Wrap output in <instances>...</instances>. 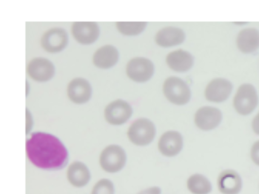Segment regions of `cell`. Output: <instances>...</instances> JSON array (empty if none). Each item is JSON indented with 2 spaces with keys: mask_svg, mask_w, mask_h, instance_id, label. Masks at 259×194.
I'll list each match as a JSON object with an SVG mask.
<instances>
[{
  "mask_svg": "<svg viewBox=\"0 0 259 194\" xmlns=\"http://www.w3.org/2000/svg\"><path fill=\"white\" fill-rule=\"evenodd\" d=\"M118 30L126 35H136L141 33L147 25V22H124L116 23Z\"/></svg>",
  "mask_w": 259,
  "mask_h": 194,
  "instance_id": "7402d4cb",
  "label": "cell"
},
{
  "mask_svg": "<svg viewBox=\"0 0 259 194\" xmlns=\"http://www.w3.org/2000/svg\"><path fill=\"white\" fill-rule=\"evenodd\" d=\"M41 45L50 53L59 52L68 42V35L66 30L61 28H53L47 31L41 38Z\"/></svg>",
  "mask_w": 259,
  "mask_h": 194,
  "instance_id": "7c38bea8",
  "label": "cell"
},
{
  "mask_svg": "<svg viewBox=\"0 0 259 194\" xmlns=\"http://www.w3.org/2000/svg\"><path fill=\"white\" fill-rule=\"evenodd\" d=\"M72 33L77 41L84 44H91L98 38L100 28L94 22H76L73 23Z\"/></svg>",
  "mask_w": 259,
  "mask_h": 194,
  "instance_id": "4fadbf2b",
  "label": "cell"
},
{
  "mask_svg": "<svg viewBox=\"0 0 259 194\" xmlns=\"http://www.w3.org/2000/svg\"><path fill=\"white\" fill-rule=\"evenodd\" d=\"M252 128L255 134L259 135V112L252 121Z\"/></svg>",
  "mask_w": 259,
  "mask_h": 194,
  "instance_id": "484cf974",
  "label": "cell"
},
{
  "mask_svg": "<svg viewBox=\"0 0 259 194\" xmlns=\"http://www.w3.org/2000/svg\"><path fill=\"white\" fill-rule=\"evenodd\" d=\"M26 149L31 164L44 171H59L68 164V149L59 137L53 134L45 132L30 134Z\"/></svg>",
  "mask_w": 259,
  "mask_h": 194,
  "instance_id": "6da1fadb",
  "label": "cell"
},
{
  "mask_svg": "<svg viewBox=\"0 0 259 194\" xmlns=\"http://www.w3.org/2000/svg\"><path fill=\"white\" fill-rule=\"evenodd\" d=\"M66 173L68 182L76 188L86 187L92 179L90 169L82 161L72 162L68 167Z\"/></svg>",
  "mask_w": 259,
  "mask_h": 194,
  "instance_id": "30bf717a",
  "label": "cell"
},
{
  "mask_svg": "<svg viewBox=\"0 0 259 194\" xmlns=\"http://www.w3.org/2000/svg\"><path fill=\"white\" fill-rule=\"evenodd\" d=\"M219 190L223 194H238L242 186L239 174L231 169H227L219 175L217 181Z\"/></svg>",
  "mask_w": 259,
  "mask_h": 194,
  "instance_id": "2e32d148",
  "label": "cell"
},
{
  "mask_svg": "<svg viewBox=\"0 0 259 194\" xmlns=\"http://www.w3.org/2000/svg\"><path fill=\"white\" fill-rule=\"evenodd\" d=\"M250 157L253 163L259 166V140L253 144L251 149Z\"/></svg>",
  "mask_w": 259,
  "mask_h": 194,
  "instance_id": "cb8c5ba5",
  "label": "cell"
},
{
  "mask_svg": "<svg viewBox=\"0 0 259 194\" xmlns=\"http://www.w3.org/2000/svg\"><path fill=\"white\" fill-rule=\"evenodd\" d=\"M258 98L254 86L244 84L239 86L233 100L235 110L242 116H247L257 106Z\"/></svg>",
  "mask_w": 259,
  "mask_h": 194,
  "instance_id": "277c9868",
  "label": "cell"
},
{
  "mask_svg": "<svg viewBox=\"0 0 259 194\" xmlns=\"http://www.w3.org/2000/svg\"><path fill=\"white\" fill-rule=\"evenodd\" d=\"M182 134L177 131H169L162 135L158 142V150L162 155L174 157L178 155L183 148Z\"/></svg>",
  "mask_w": 259,
  "mask_h": 194,
  "instance_id": "8fae6325",
  "label": "cell"
},
{
  "mask_svg": "<svg viewBox=\"0 0 259 194\" xmlns=\"http://www.w3.org/2000/svg\"><path fill=\"white\" fill-rule=\"evenodd\" d=\"M154 73V66L149 59L136 58L130 61L126 66L128 77L136 82H145L149 80Z\"/></svg>",
  "mask_w": 259,
  "mask_h": 194,
  "instance_id": "52a82bcc",
  "label": "cell"
},
{
  "mask_svg": "<svg viewBox=\"0 0 259 194\" xmlns=\"http://www.w3.org/2000/svg\"><path fill=\"white\" fill-rule=\"evenodd\" d=\"M27 72L29 75L39 82H46L55 74V67L49 60L43 58L32 59L28 64Z\"/></svg>",
  "mask_w": 259,
  "mask_h": 194,
  "instance_id": "9a60e30c",
  "label": "cell"
},
{
  "mask_svg": "<svg viewBox=\"0 0 259 194\" xmlns=\"http://www.w3.org/2000/svg\"><path fill=\"white\" fill-rule=\"evenodd\" d=\"M185 39L184 31L181 28L168 27L160 30L156 35V42L159 45L169 47L182 43Z\"/></svg>",
  "mask_w": 259,
  "mask_h": 194,
  "instance_id": "ac0fdd59",
  "label": "cell"
},
{
  "mask_svg": "<svg viewBox=\"0 0 259 194\" xmlns=\"http://www.w3.org/2000/svg\"><path fill=\"white\" fill-rule=\"evenodd\" d=\"M156 128L151 120L141 118L134 121L127 131L128 139L139 147H145L151 143L155 139Z\"/></svg>",
  "mask_w": 259,
  "mask_h": 194,
  "instance_id": "3957f363",
  "label": "cell"
},
{
  "mask_svg": "<svg viewBox=\"0 0 259 194\" xmlns=\"http://www.w3.org/2000/svg\"><path fill=\"white\" fill-rule=\"evenodd\" d=\"M114 184L108 179H102L93 186L91 194H115Z\"/></svg>",
  "mask_w": 259,
  "mask_h": 194,
  "instance_id": "603a6c76",
  "label": "cell"
},
{
  "mask_svg": "<svg viewBox=\"0 0 259 194\" xmlns=\"http://www.w3.org/2000/svg\"><path fill=\"white\" fill-rule=\"evenodd\" d=\"M131 105L122 100L112 102L104 110V117L107 122L115 126L121 125L128 120L133 115Z\"/></svg>",
  "mask_w": 259,
  "mask_h": 194,
  "instance_id": "8992f818",
  "label": "cell"
},
{
  "mask_svg": "<svg viewBox=\"0 0 259 194\" xmlns=\"http://www.w3.org/2000/svg\"><path fill=\"white\" fill-rule=\"evenodd\" d=\"M222 118L223 115L220 110L212 107H204L196 113L194 122L201 130L208 131L220 125Z\"/></svg>",
  "mask_w": 259,
  "mask_h": 194,
  "instance_id": "ba28073f",
  "label": "cell"
},
{
  "mask_svg": "<svg viewBox=\"0 0 259 194\" xmlns=\"http://www.w3.org/2000/svg\"><path fill=\"white\" fill-rule=\"evenodd\" d=\"M161 189L157 186H155V187H151L143 190L137 194H161Z\"/></svg>",
  "mask_w": 259,
  "mask_h": 194,
  "instance_id": "d4e9b609",
  "label": "cell"
},
{
  "mask_svg": "<svg viewBox=\"0 0 259 194\" xmlns=\"http://www.w3.org/2000/svg\"><path fill=\"white\" fill-rule=\"evenodd\" d=\"M237 44L243 53L255 52L259 47V31L254 28L241 30L237 36Z\"/></svg>",
  "mask_w": 259,
  "mask_h": 194,
  "instance_id": "e0dca14e",
  "label": "cell"
},
{
  "mask_svg": "<svg viewBox=\"0 0 259 194\" xmlns=\"http://www.w3.org/2000/svg\"><path fill=\"white\" fill-rule=\"evenodd\" d=\"M119 53L117 48L111 45H105L97 50L93 57L95 66L100 68H110L117 62Z\"/></svg>",
  "mask_w": 259,
  "mask_h": 194,
  "instance_id": "d6986e66",
  "label": "cell"
},
{
  "mask_svg": "<svg viewBox=\"0 0 259 194\" xmlns=\"http://www.w3.org/2000/svg\"><path fill=\"white\" fill-rule=\"evenodd\" d=\"M166 63L175 71L185 72L193 66L194 59L190 53L181 50L169 53L167 56Z\"/></svg>",
  "mask_w": 259,
  "mask_h": 194,
  "instance_id": "ffe728a7",
  "label": "cell"
},
{
  "mask_svg": "<svg viewBox=\"0 0 259 194\" xmlns=\"http://www.w3.org/2000/svg\"><path fill=\"white\" fill-rule=\"evenodd\" d=\"M187 187L193 194H208L212 189L211 183L207 178L199 174H193L189 178Z\"/></svg>",
  "mask_w": 259,
  "mask_h": 194,
  "instance_id": "44dd1931",
  "label": "cell"
},
{
  "mask_svg": "<svg viewBox=\"0 0 259 194\" xmlns=\"http://www.w3.org/2000/svg\"><path fill=\"white\" fill-rule=\"evenodd\" d=\"M126 155L124 149L117 144H110L101 153L99 162L104 171L108 173H116L125 167Z\"/></svg>",
  "mask_w": 259,
  "mask_h": 194,
  "instance_id": "7a4b0ae2",
  "label": "cell"
},
{
  "mask_svg": "<svg viewBox=\"0 0 259 194\" xmlns=\"http://www.w3.org/2000/svg\"><path fill=\"white\" fill-rule=\"evenodd\" d=\"M233 90V85L228 79L218 78L213 79L206 86L205 95L207 101L222 103L228 99Z\"/></svg>",
  "mask_w": 259,
  "mask_h": 194,
  "instance_id": "9c48e42d",
  "label": "cell"
},
{
  "mask_svg": "<svg viewBox=\"0 0 259 194\" xmlns=\"http://www.w3.org/2000/svg\"><path fill=\"white\" fill-rule=\"evenodd\" d=\"M69 100L77 104H83L91 100L92 88L88 81L83 78H76L71 81L67 88Z\"/></svg>",
  "mask_w": 259,
  "mask_h": 194,
  "instance_id": "5bb4252c",
  "label": "cell"
},
{
  "mask_svg": "<svg viewBox=\"0 0 259 194\" xmlns=\"http://www.w3.org/2000/svg\"><path fill=\"white\" fill-rule=\"evenodd\" d=\"M163 90L166 99L177 105H185L191 99V93L189 86L179 77L172 76L167 78Z\"/></svg>",
  "mask_w": 259,
  "mask_h": 194,
  "instance_id": "5b68a950",
  "label": "cell"
}]
</instances>
